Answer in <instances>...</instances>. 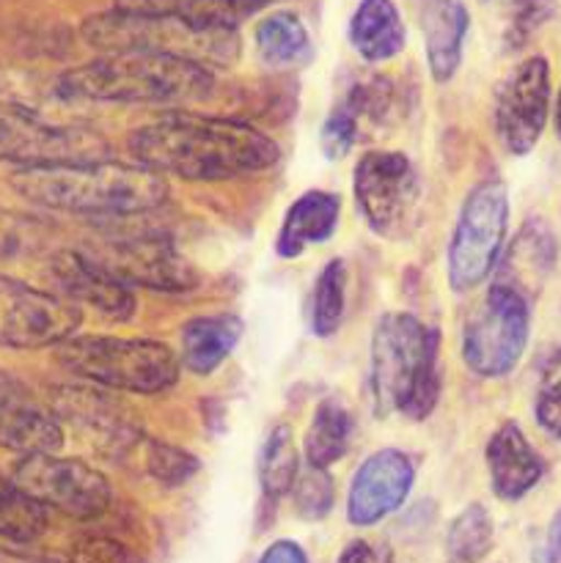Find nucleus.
<instances>
[{
	"label": "nucleus",
	"mask_w": 561,
	"mask_h": 563,
	"mask_svg": "<svg viewBox=\"0 0 561 563\" xmlns=\"http://www.w3.org/2000/svg\"><path fill=\"white\" fill-rule=\"evenodd\" d=\"M352 192L369 229L391 240L410 225L421 198V179L407 154L366 152L355 165Z\"/></svg>",
	"instance_id": "obj_10"
},
{
	"label": "nucleus",
	"mask_w": 561,
	"mask_h": 563,
	"mask_svg": "<svg viewBox=\"0 0 561 563\" xmlns=\"http://www.w3.org/2000/svg\"><path fill=\"white\" fill-rule=\"evenodd\" d=\"M256 53L273 69L306 66L314 55L311 33L295 11H273L256 25Z\"/></svg>",
	"instance_id": "obj_26"
},
{
	"label": "nucleus",
	"mask_w": 561,
	"mask_h": 563,
	"mask_svg": "<svg viewBox=\"0 0 561 563\" xmlns=\"http://www.w3.org/2000/svg\"><path fill=\"white\" fill-rule=\"evenodd\" d=\"M493 517L482 504H471L451 520L446 531V555L451 563H479L493 550Z\"/></svg>",
	"instance_id": "obj_32"
},
{
	"label": "nucleus",
	"mask_w": 561,
	"mask_h": 563,
	"mask_svg": "<svg viewBox=\"0 0 561 563\" xmlns=\"http://www.w3.org/2000/svg\"><path fill=\"white\" fill-rule=\"evenodd\" d=\"M9 185L36 207L80 218H138L163 207L168 196L163 176L113 159L16 168Z\"/></svg>",
	"instance_id": "obj_2"
},
{
	"label": "nucleus",
	"mask_w": 561,
	"mask_h": 563,
	"mask_svg": "<svg viewBox=\"0 0 561 563\" xmlns=\"http://www.w3.org/2000/svg\"><path fill=\"white\" fill-rule=\"evenodd\" d=\"M292 500H295V511L302 520H324L330 515L336 504V487L333 478L328 471H319V467H302L300 476H297L295 487H292Z\"/></svg>",
	"instance_id": "obj_34"
},
{
	"label": "nucleus",
	"mask_w": 561,
	"mask_h": 563,
	"mask_svg": "<svg viewBox=\"0 0 561 563\" xmlns=\"http://www.w3.org/2000/svg\"><path fill=\"white\" fill-rule=\"evenodd\" d=\"M11 484L31 495L47 511H61L75 520H94L105 515L113 500V487L108 478L75 456H22L11 473Z\"/></svg>",
	"instance_id": "obj_9"
},
{
	"label": "nucleus",
	"mask_w": 561,
	"mask_h": 563,
	"mask_svg": "<svg viewBox=\"0 0 561 563\" xmlns=\"http://www.w3.org/2000/svg\"><path fill=\"white\" fill-rule=\"evenodd\" d=\"M53 225L36 214L0 209V262H25L50 247Z\"/></svg>",
	"instance_id": "obj_33"
},
{
	"label": "nucleus",
	"mask_w": 561,
	"mask_h": 563,
	"mask_svg": "<svg viewBox=\"0 0 561 563\" xmlns=\"http://www.w3.org/2000/svg\"><path fill=\"white\" fill-rule=\"evenodd\" d=\"M82 313L75 302L0 275V346L44 350L77 335Z\"/></svg>",
	"instance_id": "obj_11"
},
{
	"label": "nucleus",
	"mask_w": 561,
	"mask_h": 563,
	"mask_svg": "<svg viewBox=\"0 0 561 563\" xmlns=\"http://www.w3.org/2000/svg\"><path fill=\"white\" fill-rule=\"evenodd\" d=\"M138 165L185 181H229L278 163V143L245 121L174 110L132 135Z\"/></svg>",
	"instance_id": "obj_1"
},
{
	"label": "nucleus",
	"mask_w": 561,
	"mask_h": 563,
	"mask_svg": "<svg viewBox=\"0 0 561 563\" xmlns=\"http://www.w3.org/2000/svg\"><path fill=\"white\" fill-rule=\"evenodd\" d=\"M531 335V302L493 284L465 319L462 361L476 377L498 379L515 372Z\"/></svg>",
	"instance_id": "obj_8"
},
{
	"label": "nucleus",
	"mask_w": 561,
	"mask_h": 563,
	"mask_svg": "<svg viewBox=\"0 0 561 563\" xmlns=\"http://www.w3.org/2000/svg\"><path fill=\"white\" fill-rule=\"evenodd\" d=\"M336 563H394V553H391V548H385L380 542L355 539V542H350L341 550Z\"/></svg>",
	"instance_id": "obj_39"
},
{
	"label": "nucleus",
	"mask_w": 561,
	"mask_h": 563,
	"mask_svg": "<svg viewBox=\"0 0 561 563\" xmlns=\"http://www.w3.org/2000/svg\"><path fill=\"white\" fill-rule=\"evenodd\" d=\"M509 229V192L501 179H484L462 201L451 231L446 267L449 286L460 295L479 289L501 262Z\"/></svg>",
	"instance_id": "obj_7"
},
{
	"label": "nucleus",
	"mask_w": 561,
	"mask_h": 563,
	"mask_svg": "<svg viewBox=\"0 0 561 563\" xmlns=\"http://www.w3.org/2000/svg\"><path fill=\"white\" fill-rule=\"evenodd\" d=\"M534 416H537L539 429H544L550 438L561 440V385H542L539 388Z\"/></svg>",
	"instance_id": "obj_38"
},
{
	"label": "nucleus",
	"mask_w": 561,
	"mask_h": 563,
	"mask_svg": "<svg viewBox=\"0 0 561 563\" xmlns=\"http://www.w3.org/2000/svg\"><path fill=\"white\" fill-rule=\"evenodd\" d=\"M242 339V319L234 313H212L196 317L182 328L179 363L196 377H209L223 366L226 357L234 352Z\"/></svg>",
	"instance_id": "obj_23"
},
{
	"label": "nucleus",
	"mask_w": 561,
	"mask_h": 563,
	"mask_svg": "<svg viewBox=\"0 0 561 563\" xmlns=\"http://www.w3.org/2000/svg\"><path fill=\"white\" fill-rule=\"evenodd\" d=\"M544 561L561 563V509L556 511V517L550 520L548 539H544Z\"/></svg>",
	"instance_id": "obj_41"
},
{
	"label": "nucleus",
	"mask_w": 561,
	"mask_h": 563,
	"mask_svg": "<svg viewBox=\"0 0 561 563\" xmlns=\"http://www.w3.org/2000/svg\"><path fill=\"white\" fill-rule=\"evenodd\" d=\"M550 113V66L542 55L517 64L498 82L493 104L495 135L515 157H526L542 137Z\"/></svg>",
	"instance_id": "obj_13"
},
{
	"label": "nucleus",
	"mask_w": 561,
	"mask_h": 563,
	"mask_svg": "<svg viewBox=\"0 0 561 563\" xmlns=\"http://www.w3.org/2000/svg\"><path fill=\"white\" fill-rule=\"evenodd\" d=\"M542 385H561V346H556L544 361Z\"/></svg>",
	"instance_id": "obj_42"
},
{
	"label": "nucleus",
	"mask_w": 561,
	"mask_h": 563,
	"mask_svg": "<svg viewBox=\"0 0 561 563\" xmlns=\"http://www.w3.org/2000/svg\"><path fill=\"white\" fill-rule=\"evenodd\" d=\"M275 0H116V9L168 14L207 31H237Z\"/></svg>",
	"instance_id": "obj_25"
},
{
	"label": "nucleus",
	"mask_w": 561,
	"mask_h": 563,
	"mask_svg": "<svg viewBox=\"0 0 561 563\" xmlns=\"http://www.w3.org/2000/svg\"><path fill=\"white\" fill-rule=\"evenodd\" d=\"M212 69L193 60L152 53H102L58 75L69 104H170L212 91Z\"/></svg>",
	"instance_id": "obj_4"
},
{
	"label": "nucleus",
	"mask_w": 561,
	"mask_h": 563,
	"mask_svg": "<svg viewBox=\"0 0 561 563\" xmlns=\"http://www.w3.org/2000/svg\"><path fill=\"white\" fill-rule=\"evenodd\" d=\"M556 258H559V242H556L553 231L539 218H531L517 231L509 251L501 256L498 267H495V284L534 302V297L542 291L544 280L556 269Z\"/></svg>",
	"instance_id": "obj_19"
},
{
	"label": "nucleus",
	"mask_w": 561,
	"mask_h": 563,
	"mask_svg": "<svg viewBox=\"0 0 561 563\" xmlns=\"http://www.w3.org/2000/svg\"><path fill=\"white\" fill-rule=\"evenodd\" d=\"M50 278L58 284L69 302H82L113 322L135 317V291L102 267L97 258L80 251H61L50 262Z\"/></svg>",
	"instance_id": "obj_17"
},
{
	"label": "nucleus",
	"mask_w": 561,
	"mask_h": 563,
	"mask_svg": "<svg viewBox=\"0 0 561 563\" xmlns=\"http://www.w3.org/2000/svg\"><path fill=\"white\" fill-rule=\"evenodd\" d=\"M80 36L102 53H152L193 60L207 69L229 66L240 55V33L207 31L168 14L108 9L88 16Z\"/></svg>",
	"instance_id": "obj_5"
},
{
	"label": "nucleus",
	"mask_w": 561,
	"mask_h": 563,
	"mask_svg": "<svg viewBox=\"0 0 561 563\" xmlns=\"http://www.w3.org/2000/svg\"><path fill=\"white\" fill-rule=\"evenodd\" d=\"M553 0H509V22H506V49L526 47L528 38L553 16Z\"/></svg>",
	"instance_id": "obj_35"
},
{
	"label": "nucleus",
	"mask_w": 561,
	"mask_h": 563,
	"mask_svg": "<svg viewBox=\"0 0 561 563\" xmlns=\"http://www.w3.org/2000/svg\"><path fill=\"white\" fill-rule=\"evenodd\" d=\"M124 462L138 465L146 476H152L163 487H182V484H187L198 473L196 456L182 451L179 445L160 443V440L146 438V434L138 440L135 449L127 454Z\"/></svg>",
	"instance_id": "obj_31"
},
{
	"label": "nucleus",
	"mask_w": 561,
	"mask_h": 563,
	"mask_svg": "<svg viewBox=\"0 0 561 563\" xmlns=\"http://www.w3.org/2000/svg\"><path fill=\"white\" fill-rule=\"evenodd\" d=\"M302 471L300 451L289 423L270 429L258 451V487L267 500H280L292 493Z\"/></svg>",
	"instance_id": "obj_27"
},
{
	"label": "nucleus",
	"mask_w": 561,
	"mask_h": 563,
	"mask_svg": "<svg viewBox=\"0 0 561 563\" xmlns=\"http://www.w3.org/2000/svg\"><path fill=\"white\" fill-rule=\"evenodd\" d=\"M556 132L561 137V88H559V97H556Z\"/></svg>",
	"instance_id": "obj_44"
},
{
	"label": "nucleus",
	"mask_w": 561,
	"mask_h": 563,
	"mask_svg": "<svg viewBox=\"0 0 561 563\" xmlns=\"http://www.w3.org/2000/svg\"><path fill=\"white\" fill-rule=\"evenodd\" d=\"M346 311V264L333 258L322 267L314 284L311 302H308V322L311 333L319 339H330L339 333Z\"/></svg>",
	"instance_id": "obj_29"
},
{
	"label": "nucleus",
	"mask_w": 561,
	"mask_h": 563,
	"mask_svg": "<svg viewBox=\"0 0 561 563\" xmlns=\"http://www.w3.org/2000/svg\"><path fill=\"white\" fill-rule=\"evenodd\" d=\"M341 214V198L328 190H308L292 201L280 223L275 253L280 258H297L314 245H322L336 234Z\"/></svg>",
	"instance_id": "obj_22"
},
{
	"label": "nucleus",
	"mask_w": 561,
	"mask_h": 563,
	"mask_svg": "<svg viewBox=\"0 0 561 563\" xmlns=\"http://www.w3.org/2000/svg\"><path fill=\"white\" fill-rule=\"evenodd\" d=\"M55 361L75 377L105 390L157 396L179 379V355L154 339L72 335L55 346Z\"/></svg>",
	"instance_id": "obj_6"
},
{
	"label": "nucleus",
	"mask_w": 561,
	"mask_h": 563,
	"mask_svg": "<svg viewBox=\"0 0 561 563\" xmlns=\"http://www.w3.org/2000/svg\"><path fill=\"white\" fill-rule=\"evenodd\" d=\"M47 526L50 511L42 504L11 482H0V542L31 544L44 537Z\"/></svg>",
	"instance_id": "obj_30"
},
{
	"label": "nucleus",
	"mask_w": 561,
	"mask_h": 563,
	"mask_svg": "<svg viewBox=\"0 0 561 563\" xmlns=\"http://www.w3.org/2000/svg\"><path fill=\"white\" fill-rule=\"evenodd\" d=\"M88 256L97 258L130 289L143 286L152 291H190L198 286V269L163 234L110 236L97 253Z\"/></svg>",
	"instance_id": "obj_14"
},
{
	"label": "nucleus",
	"mask_w": 561,
	"mask_h": 563,
	"mask_svg": "<svg viewBox=\"0 0 561 563\" xmlns=\"http://www.w3.org/2000/svg\"><path fill=\"white\" fill-rule=\"evenodd\" d=\"M416 484L413 460L399 449L374 451L361 462L346 495V517L355 528H372L399 511Z\"/></svg>",
	"instance_id": "obj_15"
},
{
	"label": "nucleus",
	"mask_w": 561,
	"mask_h": 563,
	"mask_svg": "<svg viewBox=\"0 0 561 563\" xmlns=\"http://www.w3.org/2000/svg\"><path fill=\"white\" fill-rule=\"evenodd\" d=\"M350 44L366 64H383L405 49L407 31L394 0H361L350 16Z\"/></svg>",
	"instance_id": "obj_24"
},
{
	"label": "nucleus",
	"mask_w": 561,
	"mask_h": 563,
	"mask_svg": "<svg viewBox=\"0 0 561 563\" xmlns=\"http://www.w3.org/2000/svg\"><path fill=\"white\" fill-rule=\"evenodd\" d=\"M258 563H308V555L306 550L297 542H292V539H278V542H273L264 550Z\"/></svg>",
	"instance_id": "obj_40"
},
{
	"label": "nucleus",
	"mask_w": 561,
	"mask_h": 563,
	"mask_svg": "<svg viewBox=\"0 0 561 563\" xmlns=\"http://www.w3.org/2000/svg\"><path fill=\"white\" fill-rule=\"evenodd\" d=\"M69 563H130L124 544L102 533L80 537L69 548Z\"/></svg>",
	"instance_id": "obj_37"
},
{
	"label": "nucleus",
	"mask_w": 561,
	"mask_h": 563,
	"mask_svg": "<svg viewBox=\"0 0 561 563\" xmlns=\"http://www.w3.org/2000/svg\"><path fill=\"white\" fill-rule=\"evenodd\" d=\"M64 445V427L28 385L0 368V449L22 456L55 454Z\"/></svg>",
	"instance_id": "obj_16"
},
{
	"label": "nucleus",
	"mask_w": 561,
	"mask_h": 563,
	"mask_svg": "<svg viewBox=\"0 0 561 563\" xmlns=\"http://www.w3.org/2000/svg\"><path fill=\"white\" fill-rule=\"evenodd\" d=\"M358 141H361V124L344 104L336 102L328 119L322 121V132H319L322 154L328 159H344Z\"/></svg>",
	"instance_id": "obj_36"
},
{
	"label": "nucleus",
	"mask_w": 561,
	"mask_h": 563,
	"mask_svg": "<svg viewBox=\"0 0 561 563\" xmlns=\"http://www.w3.org/2000/svg\"><path fill=\"white\" fill-rule=\"evenodd\" d=\"M0 563H47V561L33 559V555H25V553H16V550L0 548Z\"/></svg>",
	"instance_id": "obj_43"
},
{
	"label": "nucleus",
	"mask_w": 561,
	"mask_h": 563,
	"mask_svg": "<svg viewBox=\"0 0 561 563\" xmlns=\"http://www.w3.org/2000/svg\"><path fill=\"white\" fill-rule=\"evenodd\" d=\"M105 148L108 143L86 126L55 124L0 104V159L20 168L105 159Z\"/></svg>",
	"instance_id": "obj_12"
},
{
	"label": "nucleus",
	"mask_w": 561,
	"mask_h": 563,
	"mask_svg": "<svg viewBox=\"0 0 561 563\" xmlns=\"http://www.w3.org/2000/svg\"><path fill=\"white\" fill-rule=\"evenodd\" d=\"M421 27L429 75L435 82H449L460 69L468 27H471L465 0H429Z\"/></svg>",
	"instance_id": "obj_21"
},
{
	"label": "nucleus",
	"mask_w": 561,
	"mask_h": 563,
	"mask_svg": "<svg viewBox=\"0 0 561 563\" xmlns=\"http://www.w3.org/2000/svg\"><path fill=\"white\" fill-rule=\"evenodd\" d=\"M440 330L413 313H385L372 333L369 394L380 416L427 421L440 399Z\"/></svg>",
	"instance_id": "obj_3"
},
{
	"label": "nucleus",
	"mask_w": 561,
	"mask_h": 563,
	"mask_svg": "<svg viewBox=\"0 0 561 563\" xmlns=\"http://www.w3.org/2000/svg\"><path fill=\"white\" fill-rule=\"evenodd\" d=\"M50 410L58 421H69L72 427L91 432L99 451L113 460H127V454L143 438L130 416L94 388H55Z\"/></svg>",
	"instance_id": "obj_18"
},
{
	"label": "nucleus",
	"mask_w": 561,
	"mask_h": 563,
	"mask_svg": "<svg viewBox=\"0 0 561 563\" xmlns=\"http://www.w3.org/2000/svg\"><path fill=\"white\" fill-rule=\"evenodd\" d=\"M487 471L495 498L515 504L542 482L544 462L526 432L515 421H506L487 443Z\"/></svg>",
	"instance_id": "obj_20"
},
{
	"label": "nucleus",
	"mask_w": 561,
	"mask_h": 563,
	"mask_svg": "<svg viewBox=\"0 0 561 563\" xmlns=\"http://www.w3.org/2000/svg\"><path fill=\"white\" fill-rule=\"evenodd\" d=\"M352 440V416L339 405V401L328 399L314 410L311 423L306 432V454L308 467H319V471H330L341 456L346 454Z\"/></svg>",
	"instance_id": "obj_28"
}]
</instances>
